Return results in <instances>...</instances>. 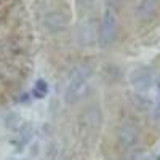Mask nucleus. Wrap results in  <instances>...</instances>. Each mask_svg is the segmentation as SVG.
<instances>
[{
	"mask_svg": "<svg viewBox=\"0 0 160 160\" xmlns=\"http://www.w3.org/2000/svg\"><path fill=\"white\" fill-rule=\"evenodd\" d=\"M115 31H117V15H115V11L109 7L108 10L104 11V16H102V21H101L99 38H101V45L102 47H108V45H111L114 42Z\"/></svg>",
	"mask_w": 160,
	"mask_h": 160,
	"instance_id": "nucleus-2",
	"label": "nucleus"
},
{
	"mask_svg": "<svg viewBox=\"0 0 160 160\" xmlns=\"http://www.w3.org/2000/svg\"><path fill=\"white\" fill-rule=\"evenodd\" d=\"M47 26L51 29V31H59L66 26V18L61 15V13H50L45 19Z\"/></svg>",
	"mask_w": 160,
	"mask_h": 160,
	"instance_id": "nucleus-5",
	"label": "nucleus"
},
{
	"mask_svg": "<svg viewBox=\"0 0 160 160\" xmlns=\"http://www.w3.org/2000/svg\"><path fill=\"white\" fill-rule=\"evenodd\" d=\"M91 75V68L87 64H80L78 68L74 71V74L71 75L69 78V83L66 87V91H64V101L66 102H75L80 96V93L83 91L88 78Z\"/></svg>",
	"mask_w": 160,
	"mask_h": 160,
	"instance_id": "nucleus-1",
	"label": "nucleus"
},
{
	"mask_svg": "<svg viewBox=\"0 0 160 160\" xmlns=\"http://www.w3.org/2000/svg\"><path fill=\"white\" fill-rule=\"evenodd\" d=\"M157 10V0H141L136 8V16L139 19H149Z\"/></svg>",
	"mask_w": 160,
	"mask_h": 160,
	"instance_id": "nucleus-3",
	"label": "nucleus"
},
{
	"mask_svg": "<svg viewBox=\"0 0 160 160\" xmlns=\"http://www.w3.org/2000/svg\"><path fill=\"white\" fill-rule=\"evenodd\" d=\"M154 118L160 120V101H158V104L155 106V109H154Z\"/></svg>",
	"mask_w": 160,
	"mask_h": 160,
	"instance_id": "nucleus-7",
	"label": "nucleus"
},
{
	"mask_svg": "<svg viewBox=\"0 0 160 160\" xmlns=\"http://www.w3.org/2000/svg\"><path fill=\"white\" fill-rule=\"evenodd\" d=\"M48 91H50V87H48V83H47V80L38 78L37 82L34 83V88H32V95H34V98H37V99H43V98L48 95Z\"/></svg>",
	"mask_w": 160,
	"mask_h": 160,
	"instance_id": "nucleus-6",
	"label": "nucleus"
},
{
	"mask_svg": "<svg viewBox=\"0 0 160 160\" xmlns=\"http://www.w3.org/2000/svg\"><path fill=\"white\" fill-rule=\"evenodd\" d=\"M133 85H135L136 88H141V90H148L151 87V75L148 71H136L135 74H133Z\"/></svg>",
	"mask_w": 160,
	"mask_h": 160,
	"instance_id": "nucleus-4",
	"label": "nucleus"
},
{
	"mask_svg": "<svg viewBox=\"0 0 160 160\" xmlns=\"http://www.w3.org/2000/svg\"><path fill=\"white\" fill-rule=\"evenodd\" d=\"M155 87H157V91H158V95H160V77L155 80Z\"/></svg>",
	"mask_w": 160,
	"mask_h": 160,
	"instance_id": "nucleus-8",
	"label": "nucleus"
}]
</instances>
